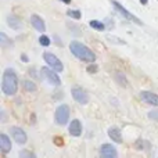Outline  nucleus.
Masks as SVG:
<instances>
[{
    "label": "nucleus",
    "mask_w": 158,
    "mask_h": 158,
    "mask_svg": "<svg viewBox=\"0 0 158 158\" xmlns=\"http://www.w3.org/2000/svg\"><path fill=\"white\" fill-rule=\"evenodd\" d=\"M18 90V75L13 68H6L2 78V92L6 96H14Z\"/></svg>",
    "instance_id": "nucleus-1"
},
{
    "label": "nucleus",
    "mask_w": 158,
    "mask_h": 158,
    "mask_svg": "<svg viewBox=\"0 0 158 158\" xmlns=\"http://www.w3.org/2000/svg\"><path fill=\"white\" fill-rule=\"evenodd\" d=\"M69 50L71 53L81 61H85L87 64H93L96 61V54L89 49L87 46H85L83 43L78 40H74L69 43Z\"/></svg>",
    "instance_id": "nucleus-2"
},
{
    "label": "nucleus",
    "mask_w": 158,
    "mask_h": 158,
    "mask_svg": "<svg viewBox=\"0 0 158 158\" xmlns=\"http://www.w3.org/2000/svg\"><path fill=\"white\" fill-rule=\"evenodd\" d=\"M111 3H112V6H114V8L117 10V13L118 14H121V15L125 19H128V21H131V22H133V24H137V25H143V22L140 21V18H137L135 14H132L129 10H126L125 7H123L121 3H118L117 0H111Z\"/></svg>",
    "instance_id": "nucleus-3"
},
{
    "label": "nucleus",
    "mask_w": 158,
    "mask_h": 158,
    "mask_svg": "<svg viewBox=\"0 0 158 158\" xmlns=\"http://www.w3.org/2000/svg\"><path fill=\"white\" fill-rule=\"evenodd\" d=\"M68 119H69V107L67 106V104H61V106H58L57 108H56V114H54L56 123L64 126V125H67Z\"/></svg>",
    "instance_id": "nucleus-4"
},
{
    "label": "nucleus",
    "mask_w": 158,
    "mask_h": 158,
    "mask_svg": "<svg viewBox=\"0 0 158 158\" xmlns=\"http://www.w3.org/2000/svg\"><path fill=\"white\" fill-rule=\"evenodd\" d=\"M43 60H44V63H46L52 69H54L56 72H63L64 71L63 63H61L60 58L56 57V54H53V53H50V52L43 53Z\"/></svg>",
    "instance_id": "nucleus-5"
},
{
    "label": "nucleus",
    "mask_w": 158,
    "mask_h": 158,
    "mask_svg": "<svg viewBox=\"0 0 158 158\" xmlns=\"http://www.w3.org/2000/svg\"><path fill=\"white\" fill-rule=\"evenodd\" d=\"M40 74H42V77L52 85V86L58 87L61 85V79H60V77H58V72H56L54 69L49 68V67H43V68L40 69Z\"/></svg>",
    "instance_id": "nucleus-6"
},
{
    "label": "nucleus",
    "mask_w": 158,
    "mask_h": 158,
    "mask_svg": "<svg viewBox=\"0 0 158 158\" xmlns=\"http://www.w3.org/2000/svg\"><path fill=\"white\" fill-rule=\"evenodd\" d=\"M71 94H72V98H74L77 103L82 104V106H85V104L89 103V96H87L86 90L83 89V87L81 86H74L71 89Z\"/></svg>",
    "instance_id": "nucleus-7"
},
{
    "label": "nucleus",
    "mask_w": 158,
    "mask_h": 158,
    "mask_svg": "<svg viewBox=\"0 0 158 158\" xmlns=\"http://www.w3.org/2000/svg\"><path fill=\"white\" fill-rule=\"evenodd\" d=\"M10 135L18 144H25L28 140V136H27V133H25V131L22 128H18V126H11Z\"/></svg>",
    "instance_id": "nucleus-8"
},
{
    "label": "nucleus",
    "mask_w": 158,
    "mask_h": 158,
    "mask_svg": "<svg viewBox=\"0 0 158 158\" xmlns=\"http://www.w3.org/2000/svg\"><path fill=\"white\" fill-rule=\"evenodd\" d=\"M100 158H118V151L110 143H104L100 147Z\"/></svg>",
    "instance_id": "nucleus-9"
},
{
    "label": "nucleus",
    "mask_w": 158,
    "mask_h": 158,
    "mask_svg": "<svg viewBox=\"0 0 158 158\" xmlns=\"http://www.w3.org/2000/svg\"><path fill=\"white\" fill-rule=\"evenodd\" d=\"M140 98H142L144 103L150 104V106H154V107H158V94L153 92H142L140 93Z\"/></svg>",
    "instance_id": "nucleus-10"
},
{
    "label": "nucleus",
    "mask_w": 158,
    "mask_h": 158,
    "mask_svg": "<svg viewBox=\"0 0 158 158\" xmlns=\"http://www.w3.org/2000/svg\"><path fill=\"white\" fill-rule=\"evenodd\" d=\"M31 24H32V27L35 28L38 32H46V25H44V21L43 18H42L40 15H38V14H33V15H31Z\"/></svg>",
    "instance_id": "nucleus-11"
},
{
    "label": "nucleus",
    "mask_w": 158,
    "mask_h": 158,
    "mask_svg": "<svg viewBox=\"0 0 158 158\" xmlns=\"http://www.w3.org/2000/svg\"><path fill=\"white\" fill-rule=\"evenodd\" d=\"M82 131H83V128H82V122L79 119H74L71 123H69L68 126V132L71 136L74 137H79L82 135Z\"/></svg>",
    "instance_id": "nucleus-12"
},
{
    "label": "nucleus",
    "mask_w": 158,
    "mask_h": 158,
    "mask_svg": "<svg viewBox=\"0 0 158 158\" xmlns=\"http://www.w3.org/2000/svg\"><path fill=\"white\" fill-rule=\"evenodd\" d=\"M0 148H2L3 154H7L11 150V140L6 133L0 135Z\"/></svg>",
    "instance_id": "nucleus-13"
},
{
    "label": "nucleus",
    "mask_w": 158,
    "mask_h": 158,
    "mask_svg": "<svg viewBox=\"0 0 158 158\" xmlns=\"http://www.w3.org/2000/svg\"><path fill=\"white\" fill-rule=\"evenodd\" d=\"M108 136H110V139H111L112 142L118 143V144L122 143V135H121L119 128H117V126H112V128L108 129Z\"/></svg>",
    "instance_id": "nucleus-14"
},
{
    "label": "nucleus",
    "mask_w": 158,
    "mask_h": 158,
    "mask_svg": "<svg viewBox=\"0 0 158 158\" xmlns=\"http://www.w3.org/2000/svg\"><path fill=\"white\" fill-rule=\"evenodd\" d=\"M7 24H8V27L14 31H19L22 28V21L17 15H8L7 17Z\"/></svg>",
    "instance_id": "nucleus-15"
},
{
    "label": "nucleus",
    "mask_w": 158,
    "mask_h": 158,
    "mask_svg": "<svg viewBox=\"0 0 158 158\" xmlns=\"http://www.w3.org/2000/svg\"><path fill=\"white\" fill-rule=\"evenodd\" d=\"M89 25H90V28H93L94 31H98V32L106 29V24L103 21H98V19H92L89 22Z\"/></svg>",
    "instance_id": "nucleus-16"
},
{
    "label": "nucleus",
    "mask_w": 158,
    "mask_h": 158,
    "mask_svg": "<svg viewBox=\"0 0 158 158\" xmlns=\"http://www.w3.org/2000/svg\"><path fill=\"white\" fill-rule=\"evenodd\" d=\"M0 43L3 47H13V40L8 39L4 32H0Z\"/></svg>",
    "instance_id": "nucleus-17"
},
{
    "label": "nucleus",
    "mask_w": 158,
    "mask_h": 158,
    "mask_svg": "<svg viewBox=\"0 0 158 158\" xmlns=\"http://www.w3.org/2000/svg\"><path fill=\"white\" fill-rule=\"evenodd\" d=\"M115 79H117V82L121 85V86H128V81H126V77L123 74H121V72H115Z\"/></svg>",
    "instance_id": "nucleus-18"
},
{
    "label": "nucleus",
    "mask_w": 158,
    "mask_h": 158,
    "mask_svg": "<svg viewBox=\"0 0 158 158\" xmlns=\"http://www.w3.org/2000/svg\"><path fill=\"white\" fill-rule=\"evenodd\" d=\"M22 86H24V89L27 92H35L36 90V85L32 81H24L22 82Z\"/></svg>",
    "instance_id": "nucleus-19"
},
{
    "label": "nucleus",
    "mask_w": 158,
    "mask_h": 158,
    "mask_svg": "<svg viewBox=\"0 0 158 158\" xmlns=\"http://www.w3.org/2000/svg\"><path fill=\"white\" fill-rule=\"evenodd\" d=\"M67 15L69 17V18H72V19H81V17H82V13L79 10H68L67 11Z\"/></svg>",
    "instance_id": "nucleus-20"
},
{
    "label": "nucleus",
    "mask_w": 158,
    "mask_h": 158,
    "mask_svg": "<svg viewBox=\"0 0 158 158\" xmlns=\"http://www.w3.org/2000/svg\"><path fill=\"white\" fill-rule=\"evenodd\" d=\"M18 157L19 158H36V156L29 150H21L18 153Z\"/></svg>",
    "instance_id": "nucleus-21"
},
{
    "label": "nucleus",
    "mask_w": 158,
    "mask_h": 158,
    "mask_svg": "<svg viewBox=\"0 0 158 158\" xmlns=\"http://www.w3.org/2000/svg\"><path fill=\"white\" fill-rule=\"evenodd\" d=\"M39 43H40L42 46H44V47L50 46V38L49 36H46V35H40V38H39Z\"/></svg>",
    "instance_id": "nucleus-22"
},
{
    "label": "nucleus",
    "mask_w": 158,
    "mask_h": 158,
    "mask_svg": "<svg viewBox=\"0 0 158 158\" xmlns=\"http://www.w3.org/2000/svg\"><path fill=\"white\" fill-rule=\"evenodd\" d=\"M86 71L89 72V74H96V72L98 71V67L94 63H93V64H90V65H87V67H86Z\"/></svg>",
    "instance_id": "nucleus-23"
},
{
    "label": "nucleus",
    "mask_w": 158,
    "mask_h": 158,
    "mask_svg": "<svg viewBox=\"0 0 158 158\" xmlns=\"http://www.w3.org/2000/svg\"><path fill=\"white\" fill-rule=\"evenodd\" d=\"M107 39H108L110 42H115L117 44H125L126 43L125 40H122V39H119V38H115V36H107Z\"/></svg>",
    "instance_id": "nucleus-24"
},
{
    "label": "nucleus",
    "mask_w": 158,
    "mask_h": 158,
    "mask_svg": "<svg viewBox=\"0 0 158 158\" xmlns=\"http://www.w3.org/2000/svg\"><path fill=\"white\" fill-rule=\"evenodd\" d=\"M148 118L151 121H157L158 122V110H153V111L148 112Z\"/></svg>",
    "instance_id": "nucleus-25"
},
{
    "label": "nucleus",
    "mask_w": 158,
    "mask_h": 158,
    "mask_svg": "<svg viewBox=\"0 0 158 158\" xmlns=\"http://www.w3.org/2000/svg\"><path fill=\"white\" fill-rule=\"evenodd\" d=\"M54 40L57 42V44H58V46H60V47H63V42L60 40V38H58V36H54Z\"/></svg>",
    "instance_id": "nucleus-26"
},
{
    "label": "nucleus",
    "mask_w": 158,
    "mask_h": 158,
    "mask_svg": "<svg viewBox=\"0 0 158 158\" xmlns=\"http://www.w3.org/2000/svg\"><path fill=\"white\" fill-rule=\"evenodd\" d=\"M21 61H24V63H28V61H29V58H28L27 54H22L21 56Z\"/></svg>",
    "instance_id": "nucleus-27"
},
{
    "label": "nucleus",
    "mask_w": 158,
    "mask_h": 158,
    "mask_svg": "<svg viewBox=\"0 0 158 158\" xmlns=\"http://www.w3.org/2000/svg\"><path fill=\"white\" fill-rule=\"evenodd\" d=\"M54 143H57V144H63V140H61L60 137H56V139H54Z\"/></svg>",
    "instance_id": "nucleus-28"
},
{
    "label": "nucleus",
    "mask_w": 158,
    "mask_h": 158,
    "mask_svg": "<svg viewBox=\"0 0 158 158\" xmlns=\"http://www.w3.org/2000/svg\"><path fill=\"white\" fill-rule=\"evenodd\" d=\"M140 3H142L143 6H146V4H147V3H148V0H140Z\"/></svg>",
    "instance_id": "nucleus-29"
},
{
    "label": "nucleus",
    "mask_w": 158,
    "mask_h": 158,
    "mask_svg": "<svg viewBox=\"0 0 158 158\" xmlns=\"http://www.w3.org/2000/svg\"><path fill=\"white\" fill-rule=\"evenodd\" d=\"M60 2L65 3V4H69V3H71V0H60Z\"/></svg>",
    "instance_id": "nucleus-30"
}]
</instances>
